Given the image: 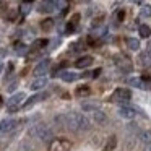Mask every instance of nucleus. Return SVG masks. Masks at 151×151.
<instances>
[{"label": "nucleus", "mask_w": 151, "mask_h": 151, "mask_svg": "<svg viewBox=\"0 0 151 151\" xmlns=\"http://www.w3.org/2000/svg\"><path fill=\"white\" fill-rule=\"evenodd\" d=\"M138 112H141V111H138L137 107H132V106H128V104H122L120 107H119V115H120L122 119H127V120L135 119Z\"/></svg>", "instance_id": "obj_5"}, {"label": "nucleus", "mask_w": 151, "mask_h": 151, "mask_svg": "<svg viewBox=\"0 0 151 151\" xmlns=\"http://www.w3.org/2000/svg\"><path fill=\"white\" fill-rule=\"evenodd\" d=\"M99 75H101V68H98V70H94V72H93V78H98Z\"/></svg>", "instance_id": "obj_34"}, {"label": "nucleus", "mask_w": 151, "mask_h": 151, "mask_svg": "<svg viewBox=\"0 0 151 151\" xmlns=\"http://www.w3.org/2000/svg\"><path fill=\"white\" fill-rule=\"evenodd\" d=\"M138 63H140L141 67H145V68H150L151 67V54L150 52L140 54V57H138Z\"/></svg>", "instance_id": "obj_15"}, {"label": "nucleus", "mask_w": 151, "mask_h": 151, "mask_svg": "<svg viewBox=\"0 0 151 151\" xmlns=\"http://www.w3.org/2000/svg\"><path fill=\"white\" fill-rule=\"evenodd\" d=\"M24 99H26V94H24V93H17V94H13L7 101V109L10 112L18 111V107H21V106H23Z\"/></svg>", "instance_id": "obj_4"}, {"label": "nucleus", "mask_w": 151, "mask_h": 151, "mask_svg": "<svg viewBox=\"0 0 151 151\" xmlns=\"http://www.w3.org/2000/svg\"><path fill=\"white\" fill-rule=\"evenodd\" d=\"M41 28H42L44 31H50L54 28V20H52V18H46V20H42Z\"/></svg>", "instance_id": "obj_25"}, {"label": "nucleus", "mask_w": 151, "mask_h": 151, "mask_svg": "<svg viewBox=\"0 0 151 151\" xmlns=\"http://www.w3.org/2000/svg\"><path fill=\"white\" fill-rule=\"evenodd\" d=\"M70 148H72V143L65 138L52 140V143H50V151H68Z\"/></svg>", "instance_id": "obj_7"}, {"label": "nucleus", "mask_w": 151, "mask_h": 151, "mask_svg": "<svg viewBox=\"0 0 151 151\" xmlns=\"http://www.w3.org/2000/svg\"><path fill=\"white\" fill-rule=\"evenodd\" d=\"M128 85L135 86V88H138V89H150L151 88V85L146 83V80H143V78H130L128 80Z\"/></svg>", "instance_id": "obj_10"}, {"label": "nucleus", "mask_w": 151, "mask_h": 151, "mask_svg": "<svg viewBox=\"0 0 151 151\" xmlns=\"http://www.w3.org/2000/svg\"><path fill=\"white\" fill-rule=\"evenodd\" d=\"M55 8L60 12V13H65L67 8H68V2H67V0H57V2H55Z\"/></svg>", "instance_id": "obj_23"}, {"label": "nucleus", "mask_w": 151, "mask_h": 151, "mask_svg": "<svg viewBox=\"0 0 151 151\" xmlns=\"http://www.w3.org/2000/svg\"><path fill=\"white\" fill-rule=\"evenodd\" d=\"M88 93H89V88H88V86H80V88H76L75 94L78 96V98H81V96H86Z\"/></svg>", "instance_id": "obj_27"}, {"label": "nucleus", "mask_w": 151, "mask_h": 151, "mask_svg": "<svg viewBox=\"0 0 151 151\" xmlns=\"http://www.w3.org/2000/svg\"><path fill=\"white\" fill-rule=\"evenodd\" d=\"M49 67H50V60L49 59H44L42 62H39L36 65V68H34V75H36V76H42L44 73H47Z\"/></svg>", "instance_id": "obj_9"}, {"label": "nucleus", "mask_w": 151, "mask_h": 151, "mask_svg": "<svg viewBox=\"0 0 151 151\" xmlns=\"http://www.w3.org/2000/svg\"><path fill=\"white\" fill-rule=\"evenodd\" d=\"M141 17H145V18L151 17V7H143L141 8Z\"/></svg>", "instance_id": "obj_31"}, {"label": "nucleus", "mask_w": 151, "mask_h": 151, "mask_svg": "<svg viewBox=\"0 0 151 151\" xmlns=\"http://www.w3.org/2000/svg\"><path fill=\"white\" fill-rule=\"evenodd\" d=\"M115 146H117V138L112 135V137L107 138V143H106V146H104V151H112Z\"/></svg>", "instance_id": "obj_21"}, {"label": "nucleus", "mask_w": 151, "mask_h": 151, "mask_svg": "<svg viewBox=\"0 0 151 151\" xmlns=\"http://www.w3.org/2000/svg\"><path fill=\"white\" fill-rule=\"evenodd\" d=\"M47 42H49L47 39H36V41H34V44H33V47H34V49H41V47H46Z\"/></svg>", "instance_id": "obj_29"}, {"label": "nucleus", "mask_w": 151, "mask_h": 151, "mask_svg": "<svg viewBox=\"0 0 151 151\" xmlns=\"http://www.w3.org/2000/svg\"><path fill=\"white\" fill-rule=\"evenodd\" d=\"M93 62H94V60H93L91 55H85V57H80V59L76 60L75 67H76V68H88Z\"/></svg>", "instance_id": "obj_12"}, {"label": "nucleus", "mask_w": 151, "mask_h": 151, "mask_svg": "<svg viewBox=\"0 0 151 151\" xmlns=\"http://www.w3.org/2000/svg\"><path fill=\"white\" fill-rule=\"evenodd\" d=\"M124 18H125V10H119L117 13H115V21H117V23L124 21Z\"/></svg>", "instance_id": "obj_30"}, {"label": "nucleus", "mask_w": 151, "mask_h": 151, "mask_svg": "<svg viewBox=\"0 0 151 151\" xmlns=\"http://www.w3.org/2000/svg\"><path fill=\"white\" fill-rule=\"evenodd\" d=\"M75 26H76V24H75V23H72V21H70V23L67 24V31H65V33H67V34L73 33V31H75Z\"/></svg>", "instance_id": "obj_32"}, {"label": "nucleus", "mask_w": 151, "mask_h": 151, "mask_svg": "<svg viewBox=\"0 0 151 151\" xmlns=\"http://www.w3.org/2000/svg\"><path fill=\"white\" fill-rule=\"evenodd\" d=\"M17 86H18V81H13V83H10V85H8V91H15V89H17Z\"/></svg>", "instance_id": "obj_33"}, {"label": "nucleus", "mask_w": 151, "mask_h": 151, "mask_svg": "<svg viewBox=\"0 0 151 151\" xmlns=\"http://www.w3.org/2000/svg\"><path fill=\"white\" fill-rule=\"evenodd\" d=\"M138 138H140V143L143 145V146H146V145H151V132H148V130L140 132Z\"/></svg>", "instance_id": "obj_16"}, {"label": "nucleus", "mask_w": 151, "mask_h": 151, "mask_svg": "<svg viewBox=\"0 0 151 151\" xmlns=\"http://www.w3.org/2000/svg\"><path fill=\"white\" fill-rule=\"evenodd\" d=\"M47 83H49V80H47L46 76H37V78L34 80L33 83H31V86H29V88L33 89V91H39V89L46 88V86H47Z\"/></svg>", "instance_id": "obj_11"}, {"label": "nucleus", "mask_w": 151, "mask_h": 151, "mask_svg": "<svg viewBox=\"0 0 151 151\" xmlns=\"http://www.w3.org/2000/svg\"><path fill=\"white\" fill-rule=\"evenodd\" d=\"M0 106H2V98H0Z\"/></svg>", "instance_id": "obj_38"}, {"label": "nucleus", "mask_w": 151, "mask_h": 151, "mask_svg": "<svg viewBox=\"0 0 151 151\" xmlns=\"http://www.w3.org/2000/svg\"><path fill=\"white\" fill-rule=\"evenodd\" d=\"M17 151H34V148H33V145L28 143V141H21V143L18 145Z\"/></svg>", "instance_id": "obj_26"}, {"label": "nucleus", "mask_w": 151, "mask_h": 151, "mask_svg": "<svg viewBox=\"0 0 151 151\" xmlns=\"http://www.w3.org/2000/svg\"><path fill=\"white\" fill-rule=\"evenodd\" d=\"M2 68H4V67H2V65H0V72H2Z\"/></svg>", "instance_id": "obj_37"}, {"label": "nucleus", "mask_w": 151, "mask_h": 151, "mask_svg": "<svg viewBox=\"0 0 151 151\" xmlns=\"http://www.w3.org/2000/svg\"><path fill=\"white\" fill-rule=\"evenodd\" d=\"M125 42H127V46H128V49H130V50H138V49H140V41L135 39V37H127Z\"/></svg>", "instance_id": "obj_20"}, {"label": "nucleus", "mask_w": 151, "mask_h": 151, "mask_svg": "<svg viewBox=\"0 0 151 151\" xmlns=\"http://www.w3.org/2000/svg\"><path fill=\"white\" fill-rule=\"evenodd\" d=\"M54 8H55L54 0H42L41 5H39V12H41V13H50Z\"/></svg>", "instance_id": "obj_13"}, {"label": "nucleus", "mask_w": 151, "mask_h": 151, "mask_svg": "<svg viewBox=\"0 0 151 151\" xmlns=\"http://www.w3.org/2000/svg\"><path fill=\"white\" fill-rule=\"evenodd\" d=\"M15 50H17L18 55H24V54L28 52V47L24 46V44H17V46H15Z\"/></svg>", "instance_id": "obj_28"}, {"label": "nucleus", "mask_w": 151, "mask_h": 151, "mask_svg": "<svg viewBox=\"0 0 151 151\" xmlns=\"http://www.w3.org/2000/svg\"><path fill=\"white\" fill-rule=\"evenodd\" d=\"M65 127L72 132H86L89 130V119L81 112H67Z\"/></svg>", "instance_id": "obj_1"}, {"label": "nucleus", "mask_w": 151, "mask_h": 151, "mask_svg": "<svg viewBox=\"0 0 151 151\" xmlns=\"http://www.w3.org/2000/svg\"><path fill=\"white\" fill-rule=\"evenodd\" d=\"M31 2H33V0H31Z\"/></svg>", "instance_id": "obj_39"}, {"label": "nucleus", "mask_w": 151, "mask_h": 151, "mask_svg": "<svg viewBox=\"0 0 151 151\" xmlns=\"http://www.w3.org/2000/svg\"><path fill=\"white\" fill-rule=\"evenodd\" d=\"M93 114H94L96 124H99V125H106V124H107V115H106L104 112H101V111L98 109V111H94Z\"/></svg>", "instance_id": "obj_17"}, {"label": "nucleus", "mask_w": 151, "mask_h": 151, "mask_svg": "<svg viewBox=\"0 0 151 151\" xmlns=\"http://www.w3.org/2000/svg\"><path fill=\"white\" fill-rule=\"evenodd\" d=\"M18 124L20 122L17 119H4V120L0 122V135H7L10 132H13L18 127Z\"/></svg>", "instance_id": "obj_6"}, {"label": "nucleus", "mask_w": 151, "mask_h": 151, "mask_svg": "<svg viewBox=\"0 0 151 151\" xmlns=\"http://www.w3.org/2000/svg\"><path fill=\"white\" fill-rule=\"evenodd\" d=\"M133 4H143V0H132Z\"/></svg>", "instance_id": "obj_36"}, {"label": "nucleus", "mask_w": 151, "mask_h": 151, "mask_svg": "<svg viewBox=\"0 0 151 151\" xmlns=\"http://www.w3.org/2000/svg\"><path fill=\"white\" fill-rule=\"evenodd\" d=\"M138 33H140L141 37H150L151 36V28L148 26V24H141V26L138 28Z\"/></svg>", "instance_id": "obj_22"}, {"label": "nucleus", "mask_w": 151, "mask_h": 151, "mask_svg": "<svg viewBox=\"0 0 151 151\" xmlns=\"http://www.w3.org/2000/svg\"><path fill=\"white\" fill-rule=\"evenodd\" d=\"M115 65H117L122 72H127V73L132 72V63L128 59H120V57H119V59L115 60Z\"/></svg>", "instance_id": "obj_14"}, {"label": "nucleus", "mask_w": 151, "mask_h": 151, "mask_svg": "<svg viewBox=\"0 0 151 151\" xmlns=\"http://www.w3.org/2000/svg\"><path fill=\"white\" fill-rule=\"evenodd\" d=\"M47 96H49V93H39V94L31 96L29 99H26V101L23 102V107H24V109H29L31 106H34L36 102H39V101H42V99H46Z\"/></svg>", "instance_id": "obj_8"}, {"label": "nucleus", "mask_w": 151, "mask_h": 151, "mask_svg": "<svg viewBox=\"0 0 151 151\" xmlns=\"http://www.w3.org/2000/svg\"><path fill=\"white\" fill-rule=\"evenodd\" d=\"M31 8H33V4H31V0H24L23 4L20 5V13H21V17H26V15L31 12Z\"/></svg>", "instance_id": "obj_18"}, {"label": "nucleus", "mask_w": 151, "mask_h": 151, "mask_svg": "<svg viewBox=\"0 0 151 151\" xmlns=\"http://www.w3.org/2000/svg\"><path fill=\"white\" fill-rule=\"evenodd\" d=\"M81 109L86 112H94L99 107H98V104H93V102H81Z\"/></svg>", "instance_id": "obj_24"}, {"label": "nucleus", "mask_w": 151, "mask_h": 151, "mask_svg": "<svg viewBox=\"0 0 151 151\" xmlns=\"http://www.w3.org/2000/svg\"><path fill=\"white\" fill-rule=\"evenodd\" d=\"M111 99L114 102H120V104H128L132 99V93L130 89H125V88H117L114 93H112Z\"/></svg>", "instance_id": "obj_3"}, {"label": "nucleus", "mask_w": 151, "mask_h": 151, "mask_svg": "<svg viewBox=\"0 0 151 151\" xmlns=\"http://www.w3.org/2000/svg\"><path fill=\"white\" fill-rule=\"evenodd\" d=\"M29 135L41 141H52L54 138V132L49 125H44V124H39V125H34L33 128L29 130Z\"/></svg>", "instance_id": "obj_2"}, {"label": "nucleus", "mask_w": 151, "mask_h": 151, "mask_svg": "<svg viewBox=\"0 0 151 151\" xmlns=\"http://www.w3.org/2000/svg\"><path fill=\"white\" fill-rule=\"evenodd\" d=\"M78 20H80V15L78 13H76V15H73V18H72V23H78Z\"/></svg>", "instance_id": "obj_35"}, {"label": "nucleus", "mask_w": 151, "mask_h": 151, "mask_svg": "<svg viewBox=\"0 0 151 151\" xmlns=\"http://www.w3.org/2000/svg\"><path fill=\"white\" fill-rule=\"evenodd\" d=\"M60 78L63 80V81H75V80H78L80 78V75H76V73H73V72H62L60 73Z\"/></svg>", "instance_id": "obj_19"}]
</instances>
